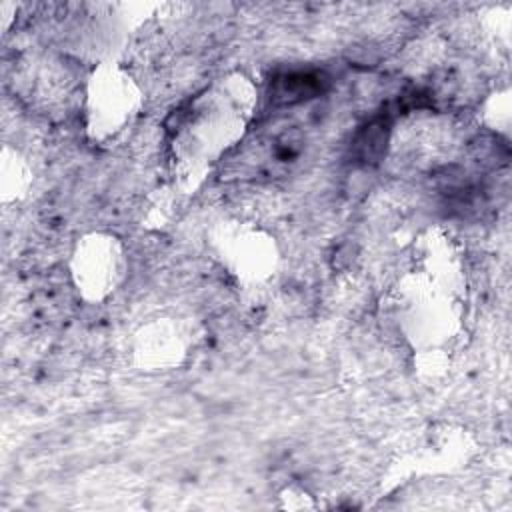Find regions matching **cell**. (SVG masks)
Masks as SVG:
<instances>
[{"mask_svg": "<svg viewBox=\"0 0 512 512\" xmlns=\"http://www.w3.org/2000/svg\"><path fill=\"white\" fill-rule=\"evenodd\" d=\"M326 86V78L318 72H288L274 78L270 98L274 104L292 106L318 96Z\"/></svg>", "mask_w": 512, "mask_h": 512, "instance_id": "1", "label": "cell"}, {"mask_svg": "<svg viewBox=\"0 0 512 512\" xmlns=\"http://www.w3.org/2000/svg\"><path fill=\"white\" fill-rule=\"evenodd\" d=\"M388 134H390V128L386 118H376L370 124H366L352 142V156L356 158V162H362V164L378 162L386 150Z\"/></svg>", "mask_w": 512, "mask_h": 512, "instance_id": "2", "label": "cell"}]
</instances>
